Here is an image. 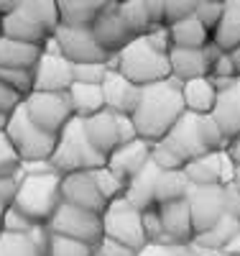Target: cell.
Masks as SVG:
<instances>
[{
    "mask_svg": "<svg viewBox=\"0 0 240 256\" xmlns=\"http://www.w3.org/2000/svg\"><path fill=\"white\" fill-rule=\"evenodd\" d=\"M212 116H215L217 123H220V128L225 131V136L230 141L240 138V77L230 84L228 90L220 92Z\"/></svg>",
    "mask_w": 240,
    "mask_h": 256,
    "instance_id": "24",
    "label": "cell"
},
{
    "mask_svg": "<svg viewBox=\"0 0 240 256\" xmlns=\"http://www.w3.org/2000/svg\"><path fill=\"white\" fill-rule=\"evenodd\" d=\"M95 256H138V251L128 248V246H123L113 238H102L100 246L95 248Z\"/></svg>",
    "mask_w": 240,
    "mask_h": 256,
    "instance_id": "48",
    "label": "cell"
},
{
    "mask_svg": "<svg viewBox=\"0 0 240 256\" xmlns=\"http://www.w3.org/2000/svg\"><path fill=\"white\" fill-rule=\"evenodd\" d=\"M69 102H72V110L74 118H92L97 113L105 110V95H102V84H82L74 82L72 88L67 90Z\"/></svg>",
    "mask_w": 240,
    "mask_h": 256,
    "instance_id": "29",
    "label": "cell"
},
{
    "mask_svg": "<svg viewBox=\"0 0 240 256\" xmlns=\"http://www.w3.org/2000/svg\"><path fill=\"white\" fill-rule=\"evenodd\" d=\"M154 26H174L197 13L202 0H143Z\"/></svg>",
    "mask_w": 240,
    "mask_h": 256,
    "instance_id": "27",
    "label": "cell"
},
{
    "mask_svg": "<svg viewBox=\"0 0 240 256\" xmlns=\"http://www.w3.org/2000/svg\"><path fill=\"white\" fill-rule=\"evenodd\" d=\"M161 212V223H164V244H174V246H189L194 241V223H192V212H189V202L184 200H174V202H164L159 205Z\"/></svg>",
    "mask_w": 240,
    "mask_h": 256,
    "instance_id": "15",
    "label": "cell"
},
{
    "mask_svg": "<svg viewBox=\"0 0 240 256\" xmlns=\"http://www.w3.org/2000/svg\"><path fill=\"white\" fill-rule=\"evenodd\" d=\"M84 134L100 154L110 156L123 144L120 141V116L110 113V110H102L92 118H84Z\"/></svg>",
    "mask_w": 240,
    "mask_h": 256,
    "instance_id": "17",
    "label": "cell"
},
{
    "mask_svg": "<svg viewBox=\"0 0 240 256\" xmlns=\"http://www.w3.org/2000/svg\"><path fill=\"white\" fill-rule=\"evenodd\" d=\"M54 41L59 46V54L72 62V64H95V62H110L97 44V38L92 34V26H59L54 34Z\"/></svg>",
    "mask_w": 240,
    "mask_h": 256,
    "instance_id": "9",
    "label": "cell"
},
{
    "mask_svg": "<svg viewBox=\"0 0 240 256\" xmlns=\"http://www.w3.org/2000/svg\"><path fill=\"white\" fill-rule=\"evenodd\" d=\"M5 208H8V205H5L3 200H0V226H3V212H5Z\"/></svg>",
    "mask_w": 240,
    "mask_h": 256,
    "instance_id": "54",
    "label": "cell"
},
{
    "mask_svg": "<svg viewBox=\"0 0 240 256\" xmlns=\"http://www.w3.org/2000/svg\"><path fill=\"white\" fill-rule=\"evenodd\" d=\"M18 10L26 13L31 20H36V24H38L43 31H49L51 36H54L56 28L61 26V18H59V10H56L54 0H23Z\"/></svg>",
    "mask_w": 240,
    "mask_h": 256,
    "instance_id": "33",
    "label": "cell"
},
{
    "mask_svg": "<svg viewBox=\"0 0 240 256\" xmlns=\"http://www.w3.org/2000/svg\"><path fill=\"white\" fill-rule=\"evenodd\" d=\"M223 256H240V230L228 241V246L223 248Z\"/></svg>",
    "mask_w": 240,
    "mask_h": 256,
    "instance_id": "51",
    "label": "cell"
},
{
    "mask_svg": "<svg viewBox=\"0 0 240 256\" xmlns=\"http://www.w3.org/2000/svg\"><path fill=\"white\" fill-rule=\"evenodd\" d=\"M36 228H38V226L31 223L20 210H15L13 205L5 208V212H3V226H0V230H5V233H31V230H36Z\"/></svg>",
    "mask_w": 240,
    "mask_h": 256,
    "instance_id": "44",
    "label": "cell"
},
{
    "mask_svg": "<svg viewBox=\"0 0 240 256\" xmlns=\"http://www.w3.org/2000/svg\"><path fill=\"white\" fill-rule=\"evenodd\" d=\"M197 131H200V141L205 146V152L210 154H223L228 152V146H230V138L225 136V131L220 128V123L215 120V116H200L197 120Z\"/></svg>",
    "mask_w": 240,
    "mask_h": 256,
    "instance_id": "35",
    "label": "cell"
},
{
    "mask_svg": "<svg viewBox=\"0 0 240 256\" xmlns=\"http://www.w3.org/2000/svg\"><path fill=\"white\" fill-rule=\"evenodd\" d=\"M54 172L59 174H72V172H95V169L107 166V156L100 154L90 144L84 134V120L72 118V123L64 128L56 138V148L49 159Z\"/></svg>",
    "mask_w": 240,
    "mask_h": 256,
    "instance_id": "4",
    "label": "cell"
},
{
    "mask_svg": "<svg viewBox=\"0 0 240 256\" xmlns=\"http://www.w3.org/2000/svg\"><path fill=\"white\" fill-rule=\"evenodd\" d=\"M113 3H125V0H113Z\"/></svg>",
    "mask_w": 240,
    "mask_h": 256,
    "instance_id": "56",
    "label": "cell"
},
{
    "mask_svg": "<svg viewBox=\"0 0 240 256\" xmlns=\"http://www.w3.org/2000/svg\"><path fill=\"white\" fill-rule=\"evenodd\" d=\"M102 95H105V110L118 116H133L141 100V88L125 80L120 72L110 70L102 82Z\"/></svg>",
    "mask_w": 240,
    "mask_h": 256,
    "instance_id": "16",
    "label": "cell"
},
{
    "mask_svg": "<svg viewBox=\"0 0 240 256\" xmlns=\"http://www.w3.org/2000/svg\"><path fill=\"white\" fill-rule=\"evenodd\" d=\"M151 162H154L161 172H177V169H184V159L174 152L171 146H166L164 141L151 146Z\"/></svg>",
    "mask_w": 240,
    "mask_h": 256,
    "instance_id": "40",
    "label": "cell"
},
{
    "mask_svg": "<svg viewBox=\"0 0 240 256\" xmlns=\"http://www.w3.org/2000/svg\"><path fill=\"white\" fill-rule=\"evenodd\" d=\"M212 3H223V6H228V3H230V0H212Z\"/></svg>",
    "mask_w": 240,
    "mask_h": 256,
    "instance_id": "55",
    "label": "cell"
},
{
    "mask_svg": "<svg viewBox=\"0 0 240 256\" xmlns=\"http://www.w3.org/2000/svg\"><path fill=\"white\" fill-rule=\"evenodd\" d=\"M212 44L220 52H233L240 46V6L238 3H228L220 26L212 34Z\"/></svg>",
    "mask_w": 240,
    "mask_h": 256,
    "instance_id": "31",
    "label": "cell"
},
{
    "mask_svg": "<svg viewBox=\"0 0 240 256\" xmlns=\"http://www.w3.org/2000/svg\"><path fill=\"white\" fill-rule=\"evenodd\" d=\"M49 230L38 226L31 233H5L0 230V256H46Z\"/></svg>",
    "mask_w": 240,
    "mask_h": 256,
    "instance_id": "20",
    "label": "cell"
},
{
    "mask_svg": "<svg viewBox=\"0 0 240 256\" xmlns=\"http://www.w3.org/2000/svg\"><path fill=\"white\" fill-rule=\"evenodd\" d=\"M110 67L105 62H95V64H74V82L82 84H102Z\"/></svg>",
    "mask_w": 240,
    "mask_h": 256,
    "instance_id": "41",
    "label": "cell"
},
{
    "mask_svg": "<svg viewBox=\"0 0 240 256\" xmlns=\"http://www.w3.org/2000/svg\"><path fill=\"white\" fill-rule=\"evenodd\" d=\"M225 8L228 6H223V3H212V0H202L200 3V8H197V16L200 18V24L210 31V36L215 34V28L220 26V20H223V16H225Z\"/></svg>",
    "mask_w": 240,
    "mask_h": 256,
    "instance_id": "42",
    "label": "cell"
},
{
    "mask_svg": "<svg viewBox=\"0 0 240 256\" xmlns=\"http://www.w3.org/2000/svg\"><path fill=\"white\" fill-rule=\"evenodd\" d=\"M5 134H8L13 148L18 152L23 164L26 162H49L54 148H56V136H49V134H43L41 128H36L23 105L10 113Z\"/></svg>",
    "mask_w": 240,
    "mask_h": 256,
    "instance_id": "5",
    "label": "cell"
},
{
    "mask_svg": "<svg viewBox=\"0 0 240 256\" xmlns=\"http://www.w3.org/2000/svg\"><path fill=\"white\" fill-rule=\"evenodd\" d=\"M61 202H69L74 208L90 210V212H102L107 210L105 195L100 192L95 174L92 172H72V174H61Z\"/></svg>",
    "mask_w": 240,
    "mask_h": 256,
    "instance_id": "12",
    "label": "cell"
},
{
    "mask_svg": "<svg viewBox=\"0 0 240 256\" xmlns=\"http://www.w3.org/2000/svg\"><path fill=\"white\" fill-rule=\"evenodd\" d=\"M217 256H223V254H217Z\"/></svg>",
    "mask_w": 240,
    "mask_h": 256,
    "instance_id": "57",
    "label": "cell"
},
{
    "mask_svg": "<svg viewBox=\"0 0 240 256\" xmlns=\"http://www.w3.org/2000/svg\"><path fill=\"white\" fill-rule=\"evenodd\" d=\"M225 154H228V159L233 162V166L240 169V138H233V141H230V146H228Z\"/></svg>",
    "mask_w": 240,
    "mask_h": 256,
    "instance_id": "50",
    "label": "cell"
},
{
    "mask_svg": "<svg viewBox=\"0 0 240 256\" xmlns=\"http://www.w3.org/2000/svg\"><path fill=\"white\" fill-rule=\"evenodd\" d=\"M23 100H26V98H20L15 90H10L8 84L0 82V113H3V116H10L15 108H20V105H23Z\"/></svg>",
    "mask_w": 240,
    "mask_h": 256,
    "instance_id": "47",
    "label": "cell"
},
{
    "mask_svg": "<svg viewBox=\"0 0 240 256\" xmlns=\"http://www.w3.org/2000/svg\"><path fill=\"white\" fill-rule=\"evenodd\" d=\"M61 205V174L59 172H43V174H23L18 177V190L13 208L20 210L23 216L43 226L54 218L56 208Z\"/></svg>",
    "mask_w": 240,
    "mask_h": 256,
    "instance_id": "2",
    "label": "cell"
},
{
    "mask_svg": "<svg viewBox=\"0 0 240 256\" xmlns=\"http://www.w3.org/2000/svg\"><path fill=\"white\" fill-rule=\"evenodd\" d=\"M184 174L192 187H215V184H230L235 177V166L228 154H205L200 159H192L184 164Z\"/></svg>",
    "mask_w": 240,
    "mask_h": 256,
    "instance_id": "14",
    "label": "cell"
},
{
    "mask_svg": "<svg viewBox=\"0 0 240 256\" xmlns=\"http://www.w3.org/2000/svg\"><path fill=\"white\" fill-rule=\"evenodd\" d=\"M43 56V46L23 44L0 36V67L5 70H36L38 59Z\"/></svg>",
    "mask_w": 240,
    "mask_h": 256,
    "instance_id": "28",
    "label": "cell"
},
{
    "mask_svg": "<svg viewBox=\"0 0 240 256\" xmlns=\"http://www.w3.org/2000/svg\"><path fill=\"white\" fill-rule=\"evenodd\" d=\"M64 26H92L113 0H54Z\"/></svg>",
    "mask_w": 240,
    "mask_h": 256,
    "instance_id": "26",
    "label": "cell"
},
{
    "mask_svg": "<svg viewBox=\"0 0 240 256\" xmlns=\"http://www.w3.org/2000/svg\"><path fill=\"white\" fill-rule=\"evenodd\" d=\"M36 90L33 92H67L74 84V64L59 54L54 36L43 46V56L36 64Z\"/></svg>",
    "mask_w": 240,
    "mask_h": 256,
    "instance_id": "11",
    "label": "cell"
},
{
    "mask_svg": "<svg viewBox=\"0 0 240 256\" xmlns=\"http://www.w3.org/2000/svg\"><path fill=\"white\" fill-rule=\"evenodd\" d=\"M20 156L18 152L13 148L10 138L5 131H0V180H5V177H18L20 174Z\"/></svg>",
    "mask_w": 240,
    "mask_h": 256,
    "instance_id": "39",
    "label": "cell"
},
{
    "mask_svg": "<svg viewBox=\"0 0 240 256\" xmlns=\"http://www.w3.org/2000/svg\"><path fill=\"white\" fill-rule=\"evenodd\" d=\"M138 256H197L189 246H174V244H148Z\"/></svg>",
    "mask_w": 240,
    "mask_h": 256,
    "instance_id": "45",
    "label": "cell"
},
{
    "mask_svg": "<svg viewBox=\"0 0 240 256\" xmlns=\"http://www.w3.org/2000/svg\"><path fill=\"white\" fill-rule=\"evenodd\" d=\"M189 180L184 174V169H177V172H159L156 180V205L164 202H174V200H184L189 195Z\"/></svg>",
    "mask_w": 240,
    "mask_h": 256,
    "instance_id": "32",
    "label": "cell"
},
{
    "mask_svg": "<svg viewBox=\"0 0 240 256\" xmlns=\"http://www.w3.org/2000/svg\"><path fill=\"white\" fill-rule=\"evenodd\" d=\"M171 77L179 82H189L197 77H210V56L205 49H171L169 52Z\"/></svg>",
    "mask_w": 240,
    "mask_h": 256,
    "instance_id": "21",
    "label": "cell"
},
{
    "mask_svg": "<svg viewBox=\"0 0 240 256\" xmlns=\"http://www.w3.org/2000/svg\"><path fill=\"white\" fill-rule=\"evenodd\" d=\"M159 172H161V169L154 162H148L133 180H128L125 200L133 208L148 210V208L156 205V180H159Z\"/></svg>",
    "mask_w": 240,
    "mask_h": 256,
    "instance_id": "25",
    "label": "cell"
},
{
    "mask_svg": "<svg viewBox=\"0 0 240 256\" xmlns=\"http://www.w3.org/2000/svg\"><path fill=\"white\" fill-rule=\"evenodd\" d=\"M148 162H151V144L143 141V138L128 141L107 156V166L125 180H133Z\"/></svg>",
    "mask_w": 240,
    "mask_h": 256,
    "instance_id": "19",
    "label": "cell"
},
{
    "mask_svg": "<svg viewBox=\"0 0 240 256\" xmlns=\"http://www.w3.org/2000/svg\"><path fill=\"white\" fill-rule=\"evenodd\" d=\"M228 54H230V59H233V67H235L238 77H240V46H238V49H233V52H228Z\"/></svg>",
    "mask_w": 240,
    "mask_h": 256,
    "instance_id": "52",
    "label": "cell"
},
{
    "mask_svg": "<svg viewBox=\"0 0 240 256\" xmlns=\"http://www.w3.org/2000/svg\"><path fill=\"white\" fill-rule=\"evenodd\" d=\"M0 36H3V34H0Z\"/></svg>",
    "mask_w": 240,
    "mask_h": 256,
    "instance_id": "58",
    "label": "cell"
},
{
    "mask_svg": "<svg viewBox=\"0 0 240 256\" xmlns=\"http://www.w3.org/2000/svg\"><path fill=\"white\" fill-rule=\"evenodd\" d=\"M228 212L240 220V192L233 184H228Z\"/></svg>",
    "mask_w": 240,
    "mask_h": 256,
    "instance_id": "49",
    "label": "cell"
},
{
    "mask_svg": "<svg viewBox=\"0 0 240 256\" xmlns=\"http://www.w3.org/2000/svg\"><path fill=\"white\" fill-rule=\"evenodd\" d=\"M95 182L100 187V192L105 195L107 202H115L120 198H125V190H128V180L120 177L118 172H113L110 166H102V169H95Z\"/></svg>",
    "mask_w": 240,
    "mask_h": 256,
    "instance_id": "36",
    "label": "cell"
},
{
    "mask_svg": "<svg viewBox=\"0 0 240 256\" xmlns=\"http://www.w3.org/2000/svg\"><path fill=\"white\" fill-rule=\"evenodd\" d=\"M197 120H200V116L184 113L182 120L174 126V128H171V134L164 138V144L171 146L174 152H177V154L184 159V164L192 162V159H200V156L210 154V152H205V146H202V141H200Z\"/></svg>",
    "mask_w": 240,
    "mask_h": 256,
    "instance_id": "18",
    "label": "cell"
},
{
    "mask_svg": "<svg viewBox=\"0 0 240 256\" xmlns=\"http://www.w3.org/2000/svg\"><path fill=\"white\" fill-rule=\"evenodd\" d=\"M0 34L5 38H13V41H23V44H33V46H46L51 34L43 31L36 20H31L26 13H10L5 18H0Z\"/></svg>",
    "mask_w": 240,
    "mask_h": 256,
    "instance_id": "23",
    "label": "cell"
},
{
    "mask_svg": "<svg viewBox=\"0 0 240 256\" xmlns=\"http://www.w3.org/2000/svg\"><path fill=\"white\" fill-rule=\"evenodd\" d=\"M23 108L36 128H41L43 134L56 136V138L74 118L67 92H31L23 100Z\"/></svg>",
    "mask_w": 240,
    "mask_h": 256,
    "instance_id": "8",
    "label": "cell"
},
{
    "mask_svg": "<svg viewBox=\"0 0 240 256\" xmlns=\"http://www.w3.org/2000/svg\"><path fill=\"white\" fill-rule=\"evenodd\" d=\"M118 10H120L125 26L130 28V34H133L136 38L146 36L151 28H156L154 20H151V16H148V8H146L143 0H125V3H118Z\"/></svg>",
    "mask_w": 240,
    "mask_h": 256,
    "instance_id": "34",
    "label": "cell"
},
{
    "mask_svg": "<svg viewBox=\"0 0 240 256\" xmlns=\"http://www.w3.org/2000/svg\"><path fill=\"white\" fill-rule=\"evenodd\" d=\"M169 31H171L174 49H205L212 41L210 31L200 24L197 16H189V18L179 20V24L169 26Z\"/></svg>",
    "mask_w": 240,
    "mask_h": 256,
    "instance_id": "30",
    "label": "cell"
},
{
    "mask_svg": "<svg viewBox=\"0 0 240 256\" xmlns=\"http://www.w3.org/2000/svg\"><path fill=\"white\" fill-rule=\"evenodd\" d=\"M107 67L120 72L125 80H130L138 88H148V84H156L171 77L169 54H161L159 49H154L146 41V36L133 38L120 54L110 56Z\"/></svg>",
    "mask_w": 240,
    "mask_h": 256,
    "instance_id": "3",
    "label": "cell"
},
{
    "mask_svg": "<svg viewBox=\"0 0 240 256\" xmlns=\"http://www.w3.org/2000/svg\"><path fill=\"white\" fill-rule=\"evenodd\" d=\"M217 88L212 84L210 77H197L182 82V100H184V110L192 116H210L217 105Z\"/></svg>",
    "mask_w": 240,
    "mask_h": 256,
    "instance_id": "22",
    "label": "cell"
},
{
    "mask_svg": "<svg viewBox=\"0 0 240 256\" xmlns=\"http://www.w3.org/2000/svg\"><path fill=\"white\" fill-rule=\"evenodd\" d=\"M0 82L15 90L20 98H28L36 90V74L33 70H5L0 67Z\"/></svg>",
    "mask_w": 240,
    "mask_h": 256,
    "instance_id": "38",
    "label": "cell"
},
{
    "mask_svg": "<svg viewBox=\"0 0 240 256\" xmlns=\"http://www.w3.org/2000/svg\"><path fill=\"white\" fill-rule=\"evenodd\" d=\"M141 218H143V230H146V238L148 244H164V223H161V212H159V205L148 208V210H141Z\"/></svg>",
    "mask_w": 240,
    "mask_h": 256,
    "instance_id": "43",
    "label": "cell"
},
{
    "mask_svg": "<svg viewBox=\"0 0 240 256\" xmlns=\"http://www.w3.org/2000/svg\"><path fill=\"white\" fill-rule=\"evenodd\" d=\"M49 233H56V236H67L74 241H82L87 246L97 248L100 241L105 238V228H102V216L90 210L74 208L69 202H61L54 212V218L46 223Z\"/></svg>",
    "mask_w": 240,
    "mask_h": 256,
    "instance_id": "6",
    "label": "cell"
},
{
    "mask_svg": "<svg viewBox=\"0 0 240 256\" xmlns=\"http://www.w3.org/2000/svg\"><path fill=\"white\" fill-rule=\"evenodd\" d=\"M184 113L187 110H184V100H182V82L169 77L164 82L141 88L138 108L133 110L130 120H133L136 131H138V138L154 146L171 134V128L182 120Z\"/></svg>",
    "mask_w": 240,
    "mask_h": 256,
    "instance_id": "1",
    "label": "cell"
},
{
    "mask_svg": "<svg viewBox=\"0 0 240 256\" xmlns=\"http://www.w3.org/2000/svg\"><path fill=\"white\" fill-rule=\"evenodd\" d=\"M102 228H105V238H113L133 251H143L148 246L141 210L133 208L125 198L107 205V210L102 212Z\"/></svg>",
    "mask_w": 240,
    "mask_h": 256,
    "instance_id": "7",
    "label": "cell"
},
{
    "mask_svg": "<svg viewBox=\"0 0 240 256\" xmlns=\"http://www.w3.org/2000/svg\"><path fill=\"white\" fill-rule=\"evenodd\" d=\"M46 256H95V248L87 246V244H82V241H74V238H67V236L49 233Z\"/></svg>",
    "mask_w": 240,
    "mask_h": 256,
    "instance_id": "37",
    "label": "cell"
},
{
    "mask_svg": "<svg viewBox=\"0 0 240 256\" xmlns=\"http://www.w3.org/2000/svg\"><path fill=\"white\" fill-rule=\"evenodd\" d=\"M238 192H240V169H235V177H233V182H230Z\"/></svg>",
    "mask_w": 240,
    "mask_h": 256,
    "instance_id": "53",
    "label": "cell"
},
{
    "mask_svg": "<svg viewBox=\"0 0 240 256\" xmlns=\"http://www.w3.org/2000/svg\"><path fill=\"white\" fill-rule=\"evenodd\" d=\"M146 41L154 49H159L161 54H169L171 49H174V44H171V31L166 28V26H156V28H151L148 34H146Z\"/></svg>",
    "mask_w": 240,
    "mask_h": 256,
    "instance_id": "46",
    "label": "cell"
},
{
    "mask_svg": "<svg viewBox=\"0 0 240 256\" xmlns=\"http://www.w3.org/2000/svg\"><path fill=\"white\" fill-rule=\"evenodd\" d=\"M92 34H95L97 44L102 46V52L107 56L120 54L130 41L136 38L133 34H130V28L125 26V20H123V16L118 10V3H110L97 16V20L92 24Z\"/></svg>",
    "mask_w": 240,
    "mask_h": 256,
    "instance_id": "13",
    "label": "cell"
},
{
    "mask_svg": "<svg viewBox=\"0 0 240 256\" xmlns=\"http://www.w3.org/2000/svg\"><path fill=\"white\" fill-rule=\"evenodd\" d=\"M189 212L194 223V236L210 230L215 223L228 212V184H215V187H189Z\"/></svg>",
    "mask_w": 240,
    "mask_h": 256,
    "instance_id": "10",
    "label": "cell"
}]
</instances>
